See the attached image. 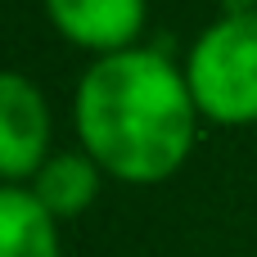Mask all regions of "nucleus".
I'll list each match as a JSON object with an SVG mask.
<instances>
[{
  "label": "nucleus",
  "mask_w": 257,
  "mask_h": 257,
  "mask_svg": "<svg viewBox=\"0 0 257 257\" xmlns=\"http://www.w3.org/2000/svg\"><path fill=\"white\" fill-rule=\"evenodd\" d=\"M190 81L158 50H117L77 86V136L86 154L126 185H158L194 149Z\"/></svg>",
  "instance_id": "1"
},
{
  "label": "nucleus",
  "mask_w": 257,
  "mask_h": 257,
  "mask_svg": "<svg viewBox=\"0 0 257 257\" xmlns=\"http://www.w3.org/2000/svg\"><path fill=\"white\" fill-rule=\"evenodd\" d=\"M194 108L221 126L257 122V14H226L212 23L185 63Z\"/></svg>",
  "instance_id": "2"
},
{
  "label": "nucleus",
  "mask_w": 257,
  "mask_h": 257,
  "mask_svg": "<svg viewBox=\"0 0 257 257\" xmlns=\"http://www.w3.org/2000/svg\"><path fill=\"white\" fill-rule=\"evenodd\" d=\"M50 108L45 95L18 77L0 72V181L36 176L50 158Z\"/></svg>",
  "instance_id": "3"
},
{
  "label": "nucleus",
  "mask_w": 257,
  "mask_h": 257,
  "mask_svg": "<svg viewBox=\"0 0 257 257\" xmlns=\"http://www.w3.org/2000/svg\"><path fill=\"white\" fill-rule=\"evenodd\" d=\"M50 23L86 50H131L145 27V0H45Z\"/></svg>",
  "instance_id": "4"
},
{
  "label": "nucleus",
  "mask_w": 257,
  "mask_h": 257,
  "mask_svg": "<svg viewBox=\"0 0 257 257\" xmlns=\"http://www.w3.org/2000/svg\"><path fill=\"white\" fill-rule=\"evenodd\" d=\"M99 172L104 167L90 154H50L41 163V172L32 176V194L54 221H72V217H81L95 203Z\"/></svg>",
  "instance_id": "5"
},
{
  "label": "nucleus",
  "mask_w": 257,
  "mask_h": 257,
  "mask_svg": "<svg viewBox=\"0 0 257 257\" xmlns=\"http://www.w3.org/2000/svg\"><path fill=\"white\" fill-rule=\"evenodd\" d=\"M0 257H59V221L32 190L0 185Z\"/></svg>",
  "instance_id": "6"
}]
</instances>
